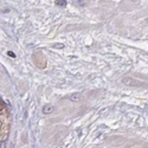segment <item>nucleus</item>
Masks as SVG:
<instances>
[{
  "mask_svg": "<svg viewBox=\"0 0 148 148\" xmlns=\"http://www.w3.org/2000/svg\"><path fill=\"white\" fill-rule=\"evenodd\" d=\"M122 82H123L124 84H127V85H133V86H140L141 85V82L136 81V79H134V78H129V77H124V78L122 79Z\"/></svg>",
  "mask_w": 148,
  "mask_h": 148,
  "instance_id": "nucleus-1",
  "label": "nucleus"
},
{
  "mask_svg": "<svg viewBox=\"0 0 148 148\" xmlns=\"http://www.w3.org/2000/svg\"><path fill=\"white\" fill-rule=\"evenodd\" d=\"M54 109H53V107L52 106H46L44 109H43V113L44 114H50V113H52Z\"/></svg>",
  "mask_w": 148,
  "mask_h": 148,
  "instance_id": "nucleus-2",
  "label": "nucleus"
},
{
  "mask_svg": "<svg viewBox=\"0 0 148 148\" xmlns=\"http://www.w3.org/2000/svg\"><path fill=\"white\" fill-rule=\"evenodd\" d=\"M67 1L65 0H56V5L58 6H67Z\"/></svg>",
  "mask_w": 148,
  "mask_h": 148,
  "instance_id": "nucleus-3",
  "label": "nucleus"
},
{
  "mask_svg": "<svg viewBox=\"0 0 148 148\" xmlns=\"http://www.w3.org/2000/svg\"><path fill=\"white\" fill-rule=\"evenodd\" d=\"M71 101H78L79 100V94H76V95H71Z\"/></svg>",
  "mask_w": 148,
  "mask_h": 148,
  "instance_id": "nucleus-4",
  "label": "nucleus"
}]
</instances>
